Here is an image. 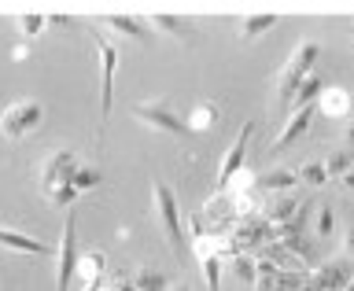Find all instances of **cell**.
<instances>
[{
    "mask_svg": "<svg viewBox=\"0 0 354 291\" xmlns=\"http://www.w3.org/2000/svg\"><path fill=\"white\" fill-rule=\"evenodd\" d=\"M317 55H321V44H317V41H303V44H299V48L292 52V59L284 63L281 77H277V100H281L284 107H292L295 88H299V82H303L310 71H314Z\"/></svg>",
    "mask_w": 354,
    "mask_h": 291,
    "instance_id": "6da1fadb",
    "label": "cell"
},
{
    "mask_svg": "<svg viewBox=\"0 0 354 291\" xmlns=\"http://www.w3.org/2000/svg\"><path fill=\"white\" fill-rule=\"evenodd\" d=\"M88 37L96 44V59H100V118H107L111 104H115V74H118L122 52H118V44H111L100 30H93Z\"/></svg>",
    "mask_w": 354,
    "mask_h": 291,
    "instance_id": "7a4b0ae2",
    "label": "cell"
},
{
    "mask_svg": "<svg viewBox=\"0 0 354 291\" xmlns=\"http://www.w3.org/2000/svg\"><path fill=\"white\" fill-rule=\"evenodd\" d=\"M151 199H155V214H159V225L166 232V243L174 251H185V221H181V210H177V196L170 192V185L155 181L151 185Z\"/></svg>",
    "mask_w": 354,
    "mask_h": 291,
    "instance_id": "3957f363",
    "label": "cell"
},
{
    "mask_svg": "<svg viewBox=\"0 0 354 291\" xmlns=\"http://www.w3.org/2000/svg\"><path fill=\"white\" fill-rule=\"evenodd\" d=\"M41 118H44V107L37 100H19V104H11L4 115H0V137L4 140L30 137V133L41 126Z\"/></svg>",
    "mask_w": 354,
    "mask_h": 291,
    "instance_id": "277c9868",
    "label": "cell"
},
{
    "mask_svg": "<svg viewBox=\"0 0 354 291\" xmlns=\"http://www.w3.org/2000/svg\"><path fill=\"white\" fill-rule=\"evenodd\" d=\"M133 118L144 122L148 129L170 133V137H192V126H188V118L174 115L170 104H133Z\"/></svg>",
    "mask_w": 354,
    "mask_h": 291,
    "instance_id": "5b68a950",
    "label": "cell"
},
{
    "mask_svg": "<svg viewBox=\"0 0 354 291\" xmlns=\"http://www.w3.org/2000/svg\"><path fill=\"white\" fill-rule=\"evenodd\" d=\"M55 259H59V288H71L74 284V270H77V218L74 210H66L63 218V236H59V247H55Z\"/></svg>",
    "mask_w": 354,
    "mask_h": 291,
    "instance_id": "8992f818",
    "label": "cell"
},
{
    "mask_svg": "<svg viewBox=\"0 0 354 291\" xmlns=\"http://www.w3.org/2000/svg\"><path fill=\"white\" fill-rule=\"evenodd\" d=\"M314 273H306V288H317V291H339L351 284L354 276V259H332L325 265H310Z\"/></svg>",
    "mask_w": 354,
    "mask_h": 291,
    "instance_id": "52a82bcc",
    "label": "cell"
},
{
    "mask_svg": "<svg viewBox=\"0 0 354 291\" xmlns=\"http://www.w3.org/2000/svg\"><path fill=\"white\" fill-rule=\"evenodd\" d=\"M74 170H77V155H74L71 148H63V151L48 155V159H44V166H41V177H37L41 192H48V188L63 185V181H71Z\"/></svg>",
    "mask_w": 354,
    "mask_h": 291,
    "instance_id": "ba28073f",
    "label": "cell"
},
{
    "mask_svg": "<svg viewBox=\"0 0 354 291\" xmlns=\"http://www.w3.org/2000/svg\"><path fill=\"white\" fill-rule=\"evenodd\" d=\"M251 137H254V122H243L236 144H232V148L225 151V159H221V166H218V188H225L232 177H236V170H243V155H248Z\"/></svg>",
    "mask_w": 354,
    "mask_h": 291,
    "instance_id": "9c48e42d",
    "label": "cell"
},
{
    "mask_svg": "<svg viewBox=\"0 0 354 291\" xmlns=\"http://www.w3.org/2000/svg\"><path fill=\"white\" fill-rule=\"evenodd\" d=\"M104 273H107L104 251H88V254H82V259H77V270H74V284H71V288L96 291V288H104Z\"/></svg>",
    "mask_w": 354,
    "mask_h": 291,
    "instance_id": "30bf717a",
    "label": "cell"
},
{
    "mask_svg": "<svg viewBox=\"0 0 354 291\" xmlns=\"http://www.w3.org/2000/svg\"><path fill=\"white\" fill-rule=\"evenodd\" d=\"M314 115H321L317 104H306V107H295V115L284 122V129H281V137L273 140V151H288L299 137H306V129H310V122H314Z\"/></svg>",
    "mask_w": 354,
    "mask_h": 291,
    "instance_id": "8fae6325",
    "label": "cell"
},
{
    "mask_svg": "<svg viewBox=\"0 0 354 291\" xmlns=\"http://www.w3.org/2000/svg\"><path fill=\"white\" fill-rule=\"evenodd\" d=\"M351 107H354V100H351L347 88H339V85H325V88H321L317 111H321L325 118H347Z\"/></svg>",
    "mask_w": 354,
    "mask_h": 291,
    "instance_id": "7c38bea8",
    "label": "cell"
},
{
    "mask_svg": "<svg viewBox=\"0 0 354 291\" xmlns=\"http://www.w3.org/2000/svg\"><path fill=\"white\" fill-rule=\"evenodd\" d=\"M0 247L19 251V254H52V251H55V247H48L44 240L26 236V232H15V229H4V225H0Z\"/></svg>",
    "mask_w": 354,
    "mask_h": 291,
    "instance_id": "4fadbf2b",
    "label": "cell"
},
{
    "mask_svg": "<svg viewBox=\"0 0 354 291\" xmlns=\"http://www.w3.org/2000/svg\"><path fill=\"white\" fill-rule=\"evenodd\" d=\"M107 30H115V33H122V37H133V41H148L151 37V22H144V19H137V15H104L100 19Z\"/></svg>",
    "mask_w": 354,
    "mask_h": 291,
    "instance_id": "5bb4252c",
    "label": "cell"
},
{
    "mask_svg": "<svg viewBox=\"0 0 354 291\" xmlns=\"http://www.w3.org/2000/svg\"><path fill=\"white\" fill-rule=\"evenodd\" d=\"M218 122H221L218 104H196L192 115H188V126H192V133H207V129H214Z\"/></svg>",
    "mask_w": 354,
    "mask_h": 291,
    "instance_id": "9a60e30c",
    "label": "cell"
},
{
    "mask_svg": "<svg viewBox=\"0 0 354 291\" xmlns=\"http://www.w3.org/2000/svg\"><path fill=\"white\" fill-rule=\"evenodd\" d=\"M277 22H281V15H248V19H240V41L262 37V33L273 30Z\"/></svg>",
    "mask_w": 354,
    "mask_h": 291,
    "instance_id": "2e32d148",
    "label": "cell"
},
{
    "mask_svg": "<svg viewBox=\"0 0 354 291\" xmlns=\"http://www.w3.org/2000/svg\"><path fill=\"white\" fill-rule=\"evenodd\" d=\"M295 185H299V173H295V170H273V173L259 177V188H262V192H292Z\"/></svg>",
    "mask_w": 354,
    "mask_h": 291,
    "instance_id": "e0dca14e",
    "label": "cell"
},
{
    "mask_svg": "<svg viewBox=\"0 0 354 291\" xmlns=\"http://www.w3.org/2000/svg\"><path fill=\"white\" fill-rule=\"evenodd\" d=\"M321 88H325V82L310 71L303 82H299V88H295V96H292V104L295 107H306V104H317V96H321Z\"/></svg>",
    "mask_w": 354,
    "mask_h": 291,
    "instance_id": "ac0fdd59",
    "label": "cell"
},
{
    "mask_svg": "<svg viewBox=\"0 0 354 291\" xmlns=\"http://www.w3.org/2000/svg\"><path fill=\"white\" fill-rule=\"evenodd\" d=\"M148 22H151L155 30H166V33H174V37H188V33H192V22H188V19L162 15V11H159V15H151Z\"/></svg>",
    "mask_w": 354,
    "mask_h": 291,
    "instance_id": "d6986e66",
    "label": "cell"
},
{
    "mask_svg": "<svg viewBox=\"0 0 354 291\" xmlns=\"http://www.w3.org/2000/svg\"><path fill=\"white\" fill-rule=\"evenodd\" d=\"M295 210H299V199H292V196H281L277 203L266 210V218L273 221V225H288V221L295 218Z\"/></svg>",
    "mask_w": 354,
    "mask_h": 291,
    "instance_id": "ffe728a7",
    "label": "cell"
},
{
    "mask_svg": "<svg viewBox=\"0 0 354 291\" xmlns=\"http://www.w3.org/2000/svg\"><path fill=\"white\" fill-rule=\"evenodd\" d=\"M174 281L166 273H155V270H140L137 276H133V288L137 291H166Z\"/></svg>",
    "mask_w": 354,
    "mask_h": 291,
    "instance_id": "44dd1931",
    "label": "cell"
},
{
    "mask_svg": "<svg viewBox=\"0 0 354 291\" xmlns=\"http://www.w3.org/2000/svg\"><path fill=\"white\" fill-rule=\"evenodd\" d=\"M199 265H203V281L210 291L221 288V265H225V254H203L199 259Z\"/></svg>",
    "mask_w": 354,
    "mask_h": 291,
    "instance_id": "7402d4cb",
    "label": "cell"
},
{
    "mask_svg": "<svg viewBox=\"0 0 354 291\" xmlns=\"http://www.w3.org/2000/svg\"><path fill=\"white\" fill-rule=\"evenodd\" d=\"M82 196L74 188V181H63V185H55V188H48V192H44V199H48L52 207H74V199Z\"/></svg>",
    "mask_w": 354,
    "mask_h": 291,
    "instance_id": "603a6c76",
    "label": "cell"
},
{
    "mask_svg": "<svg viewBox=\"0 0 354 291\" xmlns=\"http://www.w3.org/2000/svg\"><path fill=\"white\" fill-rule=\"evenodd\" d=\"M354 166V151L351 148H343V151H332L328 155V162H325V170H328V181L332 177H343Z\"/></svg>",
    "mask_w": 354,
    "mask_h": 291,
    "instance_id": "cb8c5ba5",
    "label": "cell"
},
{
    "mask_svg": "<svg viewBox=\"0 0 354 291\" xmlns=\"http://www.w3.org/2000/svg\"><path fill=\"white\" fill-rule=\"evenodd\" d=\"M71 181H74V188H77V192H88V188H96L100 181H104V173H100L96 166H77Z\"/></svg>",
    "mask_w": 354,
    "mask_h": 291,
    "instance_id": "d4e9b609",
    "label": "cell"
},
{
    "mask_svg": "<svg viewBox=\"0 0 354 291\" xmlns=\"http://www.w3.org/2000/svg\"><path fill=\"white\" fill-rule=\"evenodd\" d=\"M299 181H306V185H314V188L328 185V170H325V162H306L303 170H299Z\"/></svg>",
    "mask_w": 354,
    "mask_h": 291,
    "instance_id": "484cf974",
    "label": "cell"
},
{
    "mask_svg": "<svg viewBox=\"0 0 354 291\" xmlns=\"http://www.w3.org/2000/svg\"><path fill=\"white\" fill-rule=\"evenodd\" d=\"M15 22H19V30L26 33V37H37V33L48 26V15H19Z\"/></svg>",
    "mask_w": 354,
    "mask_h": 291,
    "instance_id": "4316f807",
    "label": "cell"
},
{
    "mask_svg": "<svg viewBox=\"0 0 354 291\" xmlns=\"http://www.w3.org/2000/svg\"><path fill=\"white\" fill-rule=\"evenodd\" d=\"M336 232V214H332V207H321L317 214V236H332Z\"/></svg>",
    "mask_w": 354,
    "mask_h": 291,
    "instance_id": "83f0119b",
    "label": "cell"
},
{
    "mask_svg": "<svg viewBox=\"0 0 354 291\" xmlns=\"http://www.w3.org/2000/svg\"><path fill=\"white\" fill-rule=\"evenodd\" d=\"M343 247H347V254H351V259H354V225L347 229V236H343Z\"/></svg>",
    "mask_w": 354,
    "mask_h": 291,
    "instance_id": "f1b7e54d",
    "label": "cell"
},
{
    "mask_svg": "<svg viewBox=\"0 0 354 291\" xmlns=\"http://www.w3.org/2000/svg\"><path fill=\"white\" fill-rule=\"evenodd\" d=\"M339 181H343V185H347V188H351V192H354V166H351V170H347V173H343V177H339Z\"/></svg>",
    "mask_w": 354,
    "mask_h": 291,
    "instance_id": "f546056e",
    "label": "cell"
},
{
    "mask_svg": "<svg viewBox=\"0 0 354 291\" xmlns=\"http://www.w3.org/2000/svg\"><path fill=\"white\" fill-rule=\"evenodd\" d=\"M347 148H354V118H351V129H347Z\"/></svg>",
    "mask_w": 354,
    "mask_h": 291,
    "instance_id": "4dcf8cb0",
    "label": "cell"
},
{
    "mask_svg": "<svg viewBox=\"0 0 354 291\" xmlns=\"http://www.w3.org/2000/svg\"><path fill=\"white\" fill-rule=\"evenodd\" d=\"M347 288H351V291H354V276H351V284H347Z\"/></svg>",
    "mask_w": 354,
    "mask_h": 291,
    "instance_id": "1f68e13d",
    "label": "cell"
}]
</instances>
